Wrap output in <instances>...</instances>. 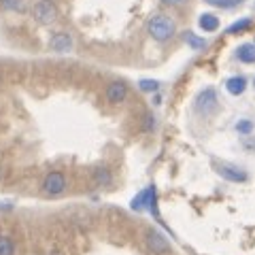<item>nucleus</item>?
Returning <instances> with one entry per match:
<instances>
[{
  "label": "nucleus",
  "mask_w": 255,
  "mask_h": 255,
  "mask_svg": "<svg viewBox=\"0 0 255 255\" xmlns=\"http://www.w3.org/2000/svg\"><path fill=\"white\" fill-rule=\"evenodd\" d=\"M21 2L23 0H0V6H2L4 11H17V9H21Z\"/></svg>",
  "instance_id": "obj_20"
},
{
  "label": "nucleus",
  "mask_w": 255,
  "mask_h": 255,
  "mask_svg": "<svg viewBox=\"0 0 255 255\" xmlns=\"http://www.w3.org/2000/svg\"><path fill=\"white\" fill-rule=\"evenodd\" d=\"M17 253V245L11 236L0 234V255H15Z\"/></svg>",
  "instance_id": "obj_15"
},
{
  "label": "nucleus",
  "mask_w": 255,
  "mask_h": 255,
  "mask_svg": "<svg viewBox=\"0 0 255 255\" xmlns=\"http://www.w3.org/2000/svg\"><path fill=\"white\" fill-rule=\"evenodd\" d=\"M253 28V21L251 19H241V21H234L232 26H228L226 34H243V32L251 30Z\"/></svg>",
  "instance_id": "obj_16"
},
{
  "label": "nucleus",
  "mask_w": 255,
  "mask_h": 255,
  "mask_svg": "<svg viewBox=\"0 0 255 255\" xmlns=\"http://www.w3.org/2000/svg\"><path fill=\"white\" fill-rule=\"evenodd\" d=\"M236 132L241 134V136H251V132H253V122H249V119H241V122L236 124Z\"/></svg>",
  "instance_id": "obj_18"
},
{
  "label": "nucleus",
  "mask_w": 255,
  "mask_h": 255,
  "mask_svg": "<svg viewBox=\"0 0 255 255\" xmlns=\"http://www.w3.org/2000/svg\"><path fill=\"white\" fill-rule=\"evenodd\" d=\"M215 170H217V174H219L221 179H226L230 183H245L247 179H249L243 168L232 166V164H217V166H215Z\"/></svg>",
  "instance_id": "obj_6"
},
{
  "label": "nucleus",
  "mask_w": 255,
  "mask_h": 255,
  "mask_svg": "<svg viewBox=\"0 0 255 255\" xmlns=\"http://www.w3.org/2000/svg\"><path fill=\"white\" fill-rule=\"evenodd\" d=\"M147 204H149V187L138 191V194L132 198V202H130L132 211H147Z\"/></svg>",
  "instance_id": "obj_14"
},
{
  "label": "nucleus",
  "mask_w": 255,
  "mask_h": 255,
  "mask_svg": "<svg viewBox=\"0 0 255 255\" xmlns=\"http://www.w3.org/2000/svg\"><path fill=\"white\" fill-rule=\"evenodd\" d=\"M32 15H34V19L41 23V26H51V23L58 19V6H55L53 0H38V2L32 6Z\"/></svg>",
  "instance_id": "obj_3"
},
{
  "label": "nucleus",
  "mask_w": 255,
  "mask_h": 255,
  "mask_svg": "<svg viewBox=\"0 0 255 255\" xmlns=\"http://www.w3.org/2000/svg\"><path fill=\"white\" fill-rule=\"evenodd\" d=\"M0 79H2V73H0Z\"/></svg>",
  "instance_id": "obj_23"
},
{
  "label": "nucleus",
  "mask_w": 255,
  "mask_h": 255,
  "mask_svg": "<svg viewBox=\"0 0 255 255\" xmlns=\"http://www.w3.org/2000/svg\"><path fill=\"white\" fill-rule=\"evenodd\" d=\"M105 98L109 105H122V102L128 98V85L124 81H113L107 85L105 90Z\"/></svg>",
  "instance_id": "obj_7"
},
{
  "label": "nucleus",
  "mask_w": 255,
  "mask_h": 255,
  "mask_svg": "<svg viewBox=\"0 0 255 255\" xmlns=\"http://www.w3.org/2000/svg\"><path fill=\"white\" fill-rule=\"evenodd\" d=\"M47 255H62V253H60V251H49Z\"/></svg>",
  "instance_id": "obj_22"
},
{
  "label": "nucleus",
  "mask_w": 255,
  "mask_h": 255,
  "mask_svg": "<svg viewBox=\"0 0 255 255\" xmlns=\"http://www.w3.org/2000/svg\"><path fill=\"white\" fill-rule=\"evenodd\" d=\"M49 47L55 53H68L73 51V36L68 32H55L49 38Z\"/></svg>",
  "instance_id": "obj_8"
},
{
  "label": "nucleus",
  "mask_w": 255,
  "mask_h": 255,
  "mask_svg": "<svg viewBox=\"0 0 255 255\" xmlns=\"http://www.w3.org/2000/svg\"><path fill=\"white\" fill-rule=\"evenodd\" d=\"M145 243H147V249L153 255H170L172 253V247L168 243V238H166L162 232L153 230V228L145 232Z\"/></svg>",
  "instance_id": "obj_4"
},
{
  "label": "nucleus",
  "mask_w": 255,
  "mask_h": 255,
  "mask_svg": "<svg viewBox=\"0 0 255 255\" xmlns=\"http://www.w3.org/2000/svg\"><path fill=\"white\" fill-rule=\"evenodd\" d=\"M92 181L96 183V187H111L113 185V172L107 166H98L92 170Z\"/></svg>",
  "instance_id": "obj_9"
},
{
  "label": "nucleus",
  "mask_w": 255,
  "mask_h": 255,
  "mask_svg": "<svg viewBox=\"0 0 255 255\" xmlns=\"http://www.w3.org/2000/svg\"><path fill=\"white\" fill-rule=\"evenodd\" d=\"M183 41H185V45L189 47L191 51H204L206 47H209V43H206V38L194 34V32H185V34H183Z\"/></svg>",
  "instance_id": "obj_10"
},
{
  "label": "nucleus",
  "mask_w": 255,
  "mask_h": 255,
  "mask_svg": "<svg viewBox=\"0 0 255 255\" xmlns=\"http://www.w3.org/2000/svg\"><path fill=\"white\" fill-rule=\"evenodd\" d=\"M198 26L202 32H217L219 30V17H215L213 13H202L198 19Z\"/></svg>",
  "instance_id": "obj_12"
},
{
  "label": "nucleus",
  "mask_w": 255,
  "mask_h": 255,
  "mask_svg": "<svg viewBox=\"0 0 255 255\" xmlns=\"http://www.w3.org/2000/svg\"><path fill=\"white\" fill-rule=\"evenodd\" d=\"M164 6H170V9H179V6L187 4V0H159Z\"/></svg>",
  "instance_id": "obj_21"
},
{
  "label": "nucleus",
  "mask_w": 255,
  "mask_h": 255,
  "mask_svg": "<svg viewBox=\"0 0 255 255\" xmlns=\"http://www.w3.org/2000/svg\"><path fill=\"white\" fill-rule=\"evenodd\" d=\"M226 90L232 96H241L247 90V79L245 77H230L226 81Z\"/></svg>",
  "instance_id": "obj_13"
},
{
  "label": "nucleus",
  "mask_w": 255,
  "mask_h": 255,
  "mask_svg": "<svg viewBox=\"0 0 255 255\" xmlns=\"http://www.w3.org/2000/svg\"><path fill=\"white\" fill-rule=\"evenodd\" d=\"M66 189H68V179H66V174L60 172V170L47 172L43 183H41V191H43L45 196H49V198L62 196Z\"/></svg>",
  "instance_id": "obj_2"
},
{
  "label": "nucleus",
  "mask_w": 255,
  "mask_h": 255,
  "mask_svg": "<svg viewBox=\"0 0 255 255\" xmlns=\"http://www.w3.org/2000/svg\"><path fill=\"white\" fill-rule=\"evenodd\" d=\"M147 32L155 43H168L170 38L177 34V23H174L168 15H155L147 23Z\"/></svg>",
  "instance_id": "obj_1"
},
{
  "label": "nucleus",
  "mask_w": 255,
  "mask_h": 255,
  "mask_svg": "<svg viewBox=\"0 0 255 255\" xmlns=\"http://www.w3.org/2000/svg\"><path fill=\"white\" fill-rule=\"evenodd\" d=\"M138 87H140V92H145V94H155L159 90V81H155V79H140Z\"/></svg>",
  "instance_id": "obj_17"
},
{
  "label": "nucleus",
  "mask_w": 255,
  "mask_h": 255,
  "mask_svg": "<svg viewBox=\"0 0 255 255\" xmlns=\"http://www.w3.org/2000/svg\"><path fill=\"white\" fill-rule=\"evenodd\" d=\"M155 124H157L155 122V115L151 113V111L142 115V130H145V132H153L155 130Z\"/></svg>",
  "instance_id": "obj_19"
},
{
  "label": "nucleus",
  "mask_w": 255,
  "mask_h": 255,
  "mask_svg": "<svg viewBox=\"0 0 255 255\" xmlns=\"http://www.w3.org/2000/svg\"><path fill=\"white\" fill-rule=\"evenodd\" d=\"M217 109H219V98H217V92H215L213 87H206V90H202L200 94H198V98H196V111L200 115L209 117Z\"/></svg>",
  "instance_id": "obj_5"
},
{
  "label": "nucleus",
  "mask_w": 255,
  "mask_h": 255,
  "mask_svg": "<svg viewBox=\"0 0 255 255\" xmlns=\"http://www.w3.org/2000/svg\"><path fill=\"white\" fill-rule=\"evenodd\" d=\"M236 60L243 64H255V45L245 43L236 49Z\"/></svg>",
  "instance_id": "obj_11"
}]
</instances>
